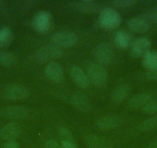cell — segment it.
<instances>
[{
    "instance_id": "44dd1931",
    "label": "cell",
    "mask_w": 157,
    "mask_h": 148,
    "mask_svg": "<svg viewBox=\"0 0 157 148\" xmlns=\"http://www.w3.org/2000/svg\"><path fill=\"white\" fill-rule=\"evenodd\" d=\"M13 33L7 27L0 28V47L6 48L11 45L13 40Z\"/></svg>"
},
{
    "instance_id": "4316f807",
    "label": "cell",
    "mask_w": 157,
    "mask_h": 148,
    "mask_svg": "<svg viewBox=\"0 0 157 148\" xmlns=\"http://www.w3.org/2000/svg\"><path fill=\"white\" fill-rule=\"evenodd\" d=\"M110 3L119 8H128V7H132V6L137 3V1L136 0H113Z\"/></svg>"
},
{
    "instance_id": "ffe728a7",
    "label": "cell",
    "mask_w": 157,
    "mask_h": 148,
    "mask_svg": "<svg viewBox=\"0 0 157 148\" xmlns=\"http://www.w3.org/2000/svg\"><path fill=\"white\" fill-rule=\"evenodd\" d=\"M114 41L119 48L126 49L130 44V35L125 30H119L115 35Z\"/></svg>"
},
{
    "instance_id": "5b68a950",
    "label": "cell",
    "mask_w": 157,
    "mask_h": 148,
    "mask_svg": "<svg viewBox=\"0 0 157 148\" xmlns=\"http://www.w3.org/2000/svg\"><path fill=\"white\" fill-rule=\"evenodd\" d=\"M2 96L10 100H23L30 96V92L25 86L10 84L3 89Z\"/></svg>"
},
{
    "instance_id": "f546056e",
    "label": "cell",
    "mask_w": 157,
    "mask_h": 148,
    "mask_svg": "<svg viewBox=\"0 0 157 148\" xmlns=\"http://www.w3.org/2000/svg\"><path fill=\"white\" fill-rule=\"evenodd\" d=\"M149 22H157V11L152 12V13H149V14L146 15L144 16Z\"/></svg>"
},
{
    "instance_id": "7402d4cb",
    "label": "cell",
    "mask_w": 157,
    "mask_h": 148,
    "mask_svg": "<svg viewBox=\"0 0 157 148\" xmlns=\"http://www.w3.org/2000/svg\"><path fill=\"white\" fill-rule=\"evenodd\" d=\"M143 64L147 69L157 67V52L150 51L146 53L143 56Z\"/></svg>"
},
{
    "instance_id": "4fadbf2b",
    "label": "cell",
    "mask_w": 157,
    "mask_h": 148,
    "mask_svg": "<svg viewBox=\"0 0 157 148\" xmlns=\"http://www.w3.org/2000/svg\"><path fill=\"white\" fill-rule=\"evenodd\" d=\"M72 6L75 9L82 13L87 14H93L100 10L101 5L94 0H79L73 1Z\"/></svg>"
},
{
    "instance_id": "e0dca14e",
    "label": "cell",
    "mask_w": 157,
    "mask_h": 148,
    "mask_svg": "<svg viewBox=\"0 0 157 148\" xmlns=\"http://www.w3.org/2000/svg\"><path fill=\"white\" fill-rule=\"evenodd\" d=\"M151 99H152V96L149 93H140L132 96L128 101L127 107L131 110L143 108Z\"/></svg>"
},
{
    "instance_id": "8992f818",
    "label": "cell",
    "mask_w": 157,
    "mask_h": 148,
    "mask_svg": "<svg viewBox=\"0 0 157 148\" xmlns=\"http://www.w3.org/2000/svg\"><path fill=\"white\" fill-rule=\"evenodd\" d=\"M96 63L102 66L109 64L113 58V48L107 43H101L95 47L93 52Z\"/></svg>"
},
{
    "instance_id": "4dcf8cb0",
    "label": "cell",
    "mask_w": 157,
    "mask_h": 148,
    "mask_svg": "<svg viewBox=\"0 0 157 148\" xmlns=\"http://www.w3.org/2000/svg\"><path fill=\"white\" fill-rule=\"evenodd\" d=\"M3 148H19V146L16 141H7L4 144Z\"/></svg>"
},
{
    "instance_id": "3957f363",
    "label": "cell",
    "mask_w": 157,
    "mask_h": 148,
    "mask_svg": "<svg viewBox=\"0 0 157 148\" xmlns=\"http://www.w3.org/2000/svg\"><path fill=\"white\" fill-rule=\"evenodd\" d=\"M53 44L59 47L69 48L75 46L78 42V36L73 32L69 30H58L51 36Z\"/></svg>"
},
{
    "instance_id": "7c38bea8",
    "label": "cell",
    "mask_w": 157,
    "mask_h": 148,
    "mask_svg": "<svg viewBox=\"0 0 157 148\" xmlns=\"http://www.w3.org/2000/svg\"><path fill=\"white\" fill-rule=\"evenodd\" d=\"M72 106L81 112H88L91 109V103L88 96L82 91H75L71 97Z\"/></svg>"
},
{
    "instance_id": "cb8c5ba5",
    "label": "cell",
    "mask_w": 157,
    "mask_h": 148,
    "mask_svg": "<svg viewBox=\"0 0 157 148\" xmlns=\"http://www.w3.org/2000/svg\"><path fill=\"white\" fill-rule=\"evenodd\" d=\"M157 127V117H153L148 118L142 122L139 126V130L141 132H149Z\"/></svg>"
},
{
    "instance_id": "d4e9b609",
    "label": "cell",
    "mask_w": 157,
    "mask_h": 148,
    "mask_svg": "<svg viewBox=\"0 0 157 148\" xmlns=\"http://www.w3.org/2000/svg\"><path fill=\"white\" fill-rule=\"evenodd\" d=\"M58 134L59 136L62 141L65 142H72V143H75V140L73 137V134H72L70 130L66 127H61L58 129Z\"/></svg>"
},
{
    "instance_id": "6da1fadb",
    "label": "cell",
    "mask_w": 157,
    "mask_h": 148,
    "mask_svg": "<svg viewBox=\"0 0 157 148\" xmlns=\"http://www.w3.org/2000/svg\"><path fill=\"white\" fill-rule=\"evenodd\" d=\"M121 16L116 10L111 7H105L100 11L99 17V24L107 29H116L121 23Z\"/></svg>"
},
{
    "instance_id": "ba28073f",
    "label": "cell",
    "mask_w": 157,
    "mask_h": 148,
    "mask_svg": "<svg viewBox=\"0 0 157 148\" xmlns=\"http://www.w3.org/2000/svg\"><path fill=\"white\" fill-rule=\"evenodd\" d=\"M52 16L47 11H39L35 15L33 19V26L36 31L40 33H45L48 32L52 25Z\"/></svg>"
},
{
    "instance_id": "836d02e7",
    "label": "cell",
    "mask_w": 157,
    "mask_h": 148,
    "mask_svg": "<svg viewBox=\"0 0 157 148\" xmlns=\"http://www.w3.org/2000/svg\"><path fill=\"white\" fill-rule=\"evenodd\" d=\"M6 3L4 2H2V1H0V11H6Z\"/></svg>"
},
{
    "instance_id": "8fae6325",
    "label": "cell",
    "mask_w": 157,
    "mask_h": 148,
    "mask_svg": "<svg viewBox=\"0 0 157 148\" xmlns=\"http://www.w3.org/2000/svg\"><path fill=\"white\" fill-rule=\"evenodd\" d=\"M45 75L46 77L53 83L63 82L64 80V72L63 67L56 62H50L46 65L45 68Z\"/></svg>"
},
{
    "instance_id": "9c48e42d",
    "label": "cell",
    "mask_w": 157,
    "mask_h": 148,
    "mask_svg": "<svg viewBox=\"0 0 157 148\" xmlns=\"http://www.w3.org/2000/svg\"><path fill=\"white\" fill-rule=\"evenodd\" d=\"M22 127L17 122H10L0 130V137L6 141H15L22 134Z\"/></svg>"
},
{
    "instance_id": "30bf717a",
    "label": "cell",
    "mask_w": 157,
    "mask_h": 148,
    "mask_svg": "<svg viewBox=\"0 0 157 148\" xmlns=\"http://www.w3.org/2000/svg\"><path fill=\"white\" fill-rule=\"evenodd\" d=\"M151 42L146 37H140L131 43L130 54L134 58L143 57L150 50Z\"/></svg>"
},
{
    "instance_id": "484cf974",
    "label": "cell",
    "mask_w": 157,
    "mask_h": 148,
    "mask_svg": "<svg viewBox=\"0 0 157 148\" xmlns=\"http://www.w3.org/2000/svg\"><path fill=\"white\" fill-rule=\"evenodd\" d=\"M143 112L147 114H152L157 112V99H151L142 108Z\"/></svg>"
},
{
    "instance_id": "277c9868",
    "label": "cell",
    "mask_w": 157,
    "mask_h": 148,
    "mask_svg": "<svg viewBox=\"0 0 157 148\" xmlns=\"http://www.w3.org/2000/svg\"><path fill=\"white\" fill-rule=\"evenodd\" d=\"M87 76L90 82L96 86L102 87L107 81V72L103 66L97 63H90L87 66Z\"/></svg>"
},
{
    "instance_id": "1f68e13d",
    "label": "cell",
    "mask_w": 157,
    "mask_h": 148,
    "mask_svg": "<svg viewBox=\"0 0 157 148\" xmlns=\"http://www.w3.org/2000/svg\"><path fill=\"white\" fill-rule=\"evenodd\" d=\"M61 145L63 148H77L76 143H72V142L62 141Z\"/></svg>"
},
{
    "instance_id": "d6a6232c",
    "label": "cell",
    "mask_w": 157,
    "mask_h": 148,
    "mask_svg": "<svg viewBox=\"0 0 157 148\" xmlns=\"http://www.w3.org/2000/svg\"><path fill=\"white\" fill-rule=\"evenodd\" d=\"M146 148H157V140L151 142Z\"/></svg>"
},
{
    "instance_id": "d6986e66",
    "label": "cell",
    "mask_w": 157,
    "mask_h": 148,
    "mask_svg": "<svg viewBox=\"0 0 157 148\" xmlns=\"http://www.w3.org/2000/svg\"><path fill=\"white\" fill-rule=\"evenodd\" d=\"M87 148H110L108 140L96 135H91L86 140Z\"/></svg>"
},
{
    "instance_id": "52a82bcc",
    "label": "cell",
    "mask_w": 157,
    "mask_h": 148,
    "mask_svg": "<svg viewBox=\"0 0 157 148\" xmlns=\"http://www.w3.org/2000/svg\"><path fill=\"white\" fill-rule=\"evenodd\" d=\"M29 114V110L22 106H8L0 109V116L8 120H23Z\"/></svg>"
},
{
    "instance_id": "5bb4252c",
    "label": "cell",
    "mask_w": 157,
    "mask_h": 148,
    "mask_svg": "<svg viewBox=\"0 0 157 148\" xmlns=\"http://www.w3.org/2000/svg\"><path fill=\"white\" fill-rule=\"evenodd\" d=\"M70 75L74 82L79 87L83 89L88 88L90 81L85 71L78 66L74 65L70 69Z\"/></svg>"
},
{
    "instance_id": "7a4b0ae2",
    "label": "cell",
    "mask_w": 157,
    "mask_h": 148,
    "mask_svg": "<svg viewBox=\"0 0 157 148\" xmlns=\"http://www.w3.org/2000/svg\"><path fill=\"white\" fill-rule=\"evenodd\" d=\"M63 50L55 44H47L39 47L36 53V57L39 62H53L63 56Z\"/></svg>"
},
{
    "instance_id": "9a60e30c",
    "label": "cell",
    "mask_w": 157,
    "mask_h": 148,
    "mask_svg": "<svg viewBox=\"0 0 157 148\" xmlns=\"http://www.w3.org/2000/svg\"><path fill=\"white\" fill-rule=\"evenodd\" d=\"M121 123L120 117L115 115H108L99 117L96 121V126L102 130H109L118 127Z\"/></svg>"
},
{
    "instance_id": "603a6c76",
    "label": "cell",
    "mask_w": 157,
    "mask_h": 148,
    "mask_svg": "<svg viewBox=\"0 0 157 148\" xmlns=\"http://www.w3.org/2000/svg\"><path fill=\"white\" fill-rule=\"evenodd\" d=\"M16 62L17 58L13 53L0 50V65L6 67H10L14 66Z\"/></svg>"
},
{
    "instance_id": "f1b7e54d",
    "label": "cell",
    "mask_w": 157,
    "mask_h": 148,
    "mask_svg": "<svg viewBox=\"0 0 157 148\" xmlns=\"http://www.w3.org/2000/svg\"><path fill=\"white\" fill-rule=\"evenodd\" d=\"M146 76L148 79L151 80H157V67L152 69H148Z\"/></svg>"
},
{
    "instance_id": "83f0119b",
    "label": "cell",
    "mask_w": 157,
    "mask_h": 148,
    "mask_svg": "<svg viewBox=\"0 0 157 148\" xmlns=\"http://www.w3.org/2000/svg\"><path fill=\"white\" fill-rule=\"evenodd\" d=\"M45 148H63L61 143L57 142L56 140H48L45 143Z\"/></svg>"
},
{
    "instance_id": "ac0fdd59",
    "label": "cell",
    "mask_w": 157,
    "mask_h": 148,
    "mask_svg": "<svg viewBox=\"0 0 157 148\" xmlns=\"http://www.w3.org/2000/svg\"><path fill=\"white\" fill-rule=\"evenodd\" d=\"M130 92V87L127 84L117 86L111 93V99L115 103H120L124 100Z\"/></svg>"
},
{
    "instance_id": "2e32d148",
    "label": "cell",
    "mask_w": 157,
    "mask_h": 148,
    "mask_svg": "<svg viewBox=\"0 0 157 148\" xmlns=\"http://www.w3.org/2000/svg\"><path fill=\"white\" fill-rule=\"evenodd\" d=\"M127 25L132 31L136 33H145L150 28V22L144 16H136L131 18L127 22Z\"/></svg>"
}]
</instances>
